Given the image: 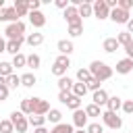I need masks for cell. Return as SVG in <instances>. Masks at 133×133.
Listing matches in <instances>:
<instances>
[{
    "label": "cell",
    "instance_id": "47",
    "mask_svg": "<svg viewBox=\"0 0 133 133\" xmlns=\"http://www.w3.org/2000/svg\"><path fill=\"white\" fill-rule=\"evenodd\" d=\"M125 52H127V58L133 60V42H129V44L125 46Z\"/></svg>",
    "mask_w": 133,
    "mask_h": 133
},
{
    "label": "cell",
    "instance_id": "53",
    "mask_svg": "<svg viewBox=\"0 0 133 133\" xmlns=\"http://www.w3.org/2000/svg\"><path fill=\"white\" fill-rule=\"evenodd\" d=\"M4 6H6V4H4V0H0V8H4Z\"/></svg>",
    "mask_w": 133,
    "mask_h": 133
},
{
    "label": "cell",
    "instance_id": "20",
    "mask_svg": "<svg viewBox=\"0 0 133 133\" xmlns=\"http://www.w3.org/2000/svg\"><path fill=\"white\" fill-rule=\"evenodd\" d=\"M77 10H79V17H81V21L83 19H87V17H94V10H91V2H83V4H79L77 6Z\"/></svg>",
    "mask_w": 133,
    "mask_h": 133
},
{
    "label": "cell",
    "instance_id": "9",
    "mask_svg": "<svg viewBox=\"0 0 133 133\" xmlns=\"http://www.w3.org/2000/svg\"><path fill=\"white\" fill-rule=\"evenodd\" d=\"M48 112H50V102L48 100H42V98H33V114L46 116Z\"/></svg>",
    "mask_w": 133,
    "mask_h": 133
},
{
    "label": "cell",
    "instance_id": "7",
    "mask_svg": "<svg viewBox=\"0 0 133 133\" xmlns=\"http://www.w3.org/2000/svg\"><path fill=\"white\" fill-rule=\"evenodd\" d=\"M17 21H21L19 19V15H17V10L12 8V6H4V8H0V23H17Z\"/></svg>",
    "mask_w": 133,
    "mask_h": 133
},
{
    "label": "cell",
    "instance_id": "45",
    "mask_svg": "<svg viewBox=\"0 0 133 133\" xmlns=\"http://www.w3.org/2000/svg\"><path fill=\"white\" fill-rule=\"evenodd\" d=\"M69 96H71V91H58V102H62V104H66V100H69Z\"/></svg>",
    "mask_w": 133,
    "mask_h": 133
},
{
    "label": "cell",
    "instance_id": "25",
    "mask_svg": "<svg viewBox=\"0 0 133 133\" xmlns=\"http://www.w3.org/2000/svg\"><path fill=\"white\" fill-rule=\"evenodd\" d=\"M39 66H42V58H39L37 54H33V52H31V54L27 56V69L35 71V69H39Z\"/></svg>",
    "mask_w": 133,
    "mask_h": 133
},
{
    "label": "cell",
    "instance_id": "13",
    "mask_svg": "<svg viewBox=\"0 0 133 133\" xmlns=\"http://www.w3.org/2000/svg\"><path fill=\"white\" fill-rule=\"evenodd\" d=\"M56 48H58V52H60L62 56H71V54L75 52V46H73L71 39H58Z\"/></svg>",
    "mask_w": 133,
    "mask_h": 133
},
{
    "label": "cell",
    "instance_id": "19",
    "mask_svg": "<svg viewBox=\"0 0 133 133\" xmlns=\"http://www.w3.org/2000/svg\"><path fill=\"white\" fill-rule=\"evenodd\" d=\"M12 8L17 10L19 19H21V17H27V15H29V6H27V0H15Z\"/></svg>",
    "mask_w": 133,
    "mask_h": 133
},
{
    "label": "cell",
    "instance_id": "3",
    "mask_svg": "<svg viewBox=\"0 0 133 133\" xmlns=\"http://www.w3.org/2000/svg\"><path fill=\"white\" fill-rule=\"evenodd\" d=\"M10 123L15 125V131L17 133H27V129H29V118L21 110H12L10 112Z\"/></svg>",
    "mask_w": 133,
    "mask_h": 133
},
{
    "label": "cell",
    "instance_id": "36",
    "mask_svg": "<svg viewBox=\"0 0 133 133\" xmlns=\"http://www.w3.org/2000/svg\"><path fill=\"white\" fill-rule=\"evenodd\" d=\"M0 133H15V125L10 118H0Z\"/></svg>",
    "mask_w": 133,
    "mask_h": 133
},
{
    "label": "cell",
    "instance_id": "51",
    "mask_svg": "<svg viewBox=\"0 0 133 133\" xmlns=\"http://www.w3.org/2000/svg\"><path fill=\"white\" fill-rule=\"evenodd\" d=\"M0 85H6V79L4 77H0Z\"/></svg>",
    "mask_w": 133,
    "mask_h": 133
},
{
    "label": "cell",
    "instance_id": "31",
    "mask_svg": "<svg viewBox=\"0 0 133 133\" xmlns=\"http://www.w3.org/2000/svg\"><path fill=\"white\" fill-rule=\"evenodd\" d=\"M10 64H12V69L17 66V69H21V66H27V56L25 54H17V56H12V60H10Z\"/></svg>",
    "mask_w": 133,
    "mask_h": 133
},
{
    "label": "cell",
    "instance_id": "22",
    "mask_svg": "<svg viewBox=\"0 0 133 133\" xmlns=\"http://www.w3.org/2000/svg\"><path fill=\"white\" fill-rule=\"evenodd\" d=\"M50 133H75V127L71 123H58L50 129Z\"/></svg>",
    "mask_w": 133,
    "mask_h": 133
},
{
    "label": "cell",
    "instance_id": "49",
    "mask_svg": "<svg viewBox=\"0 0 133 133\" xmlns=\"http://www.w3.org/2000/svg\"><path fill=\"white\" fill-rule=\"evenodd\" d=\"M127 33L133 35V19H129V23H127Z\"/></svg>",
    "mask_w": 133,
    "mask_h": 133
},
{
    "label": "cell",
    "instance_id": "44",
    "mask_svg": "<svg viewBox=\"0 0 133 133\" xmlns=\"http://www.w3.org/2000/svg\"><path fill=\"white\" fill-rule=\"evenodd\" d=\"M27 6H29V12H31V10H39L42 2H39V0H27Z\"/></svg>",
    "mask_w": 133,
    "mask_h": 133
},
{
    "label": "cell",
    "instance_id": "5",
    "mask_svg": "<svg viewBox=\"0 0 133 133\" xmlns=\"http://www.w3.org/2000/svg\"><path fill=\"white\" fill-rule=\"evenodd\" d=\"M91 10H94V17L100 19V21H106V19L110 17V8L106 6L104 0H96V2L91 4Z\"/></svg>",
    "mask_w": 133,
    "mask_h": 133
},
{
    "label": "cell",
    "instance_id": "16",
    "mask_svg": "<svg viewBox=\"0 0 133 133\" xmlns=\"http://www.w3.org/2000/svg\"><path fill=\"white\" fill-rule=\"evenodd\" d=\"M121 46H118V42H116V37H106L104 42H102V50L106 52V54H112V52H116Z\"/></svg>",
    "mask_w": 133,
    "mask_h": 133
},
{
    "label": "cell",
    "instance_id": "10",
    "mask_svg": "<svg viewBox=\"0 0 133 133\" xmlns=\"http://www.w3.org/2000/svg\"><path fill=\"white\" fill-rule=\"evenodd\" d=\"M87 121H89V118H87L85 110H83V108H79V110H75V112H73V123H71V125H73V127H77V129H85V127H87Z\"/></svg>",
    "mask_w": 133,
    "mask_h": 133
},
{
    "label": "cell",
    "instance_id": "17",
    "mask_svg": "<svg viewBox=\"0 0 133 133\" xmlns=\"http://www.w3.org/2000/svg\"><path fill=\"white\" fill-rule=\"evenodd\" d=\"M23 42H25V39H6V52L12 54V56H17V54L21 52Z\"/></svg>",
    "mask_w": 133,
    "mask_h": 133
},
{
    "label": "cell",
    "instance_id": "6",
    "mask_svg": "<svg viewBox=\"0 0 133 133\" xmlns=\"http://www.w3.org/2000/svg\"><path fill=\"white\" fill-rule=\"evenodd\" d=\"M112 23H116V25H127L129 23V19H131V15L127 12V10H123V8H112L110 10V17H108Z\"/></svg>",
    "mask_w": 133,
    "mask_h": 133
},
{
    "label": "cell",
    "instance_id": "34",
    "mask_svg": "<svg viewBox=\"0 0 133 133\" xmlns=\"http://www.w3.org/2000/svg\"><path fill=\"white\" fill-rule=\"evenodd\" d=\"M89 79H91V73H89L87 66H83V69L77 71V81H79V83H87Z\"/></svg>",
    "mask_w": 133,
    "mask_h": 133
},
{
    "label": "cell",
    "instance_id": "29",
    "mask_svg": "<svg viewBox=\"0 0 133 133\" xmlns=\"http://www.w3.org/2000/svg\"><path fill=\"white\" fill-rule=\"evenodd\" d=\"M19 85H21V75L12 73V75L6 77V87H8V89H17Z\"/></svg>",
    "mask_w": 133,
    "mask_h": 133
},
{
    "label": "cell",
    "instance_id": "32",
    "mask_svg": "<svg viewBox=\"0 0 133 133\" xmlns=\"http://www.w3.org/2000/svg\"><path fill=\"white\" fill-rule=\"evenodd\" d=\"M15 73V69H12V64L10 62H6V60H0V77H8V75H12Z\"/></svg>",
    "mask_w": 133,
    "mask_h": 133
},
{
    "label": "cell",
    "instance_id": "38",
    "mask_svg": "<svg viewBox=\"0 0 133 133\" xmlns=\"http://www.w3.org/2000/svg\"><path fill=\"white\" fill-rule=\"evenodd\" d=\"M54 64H58V66H62V69H71V58L69 56H62V54H58L56 56V60H54Z\"/></svg>",
    "mask_w": 133,
    "mask_h": 133
},
{
    "label": "cell",
    "instance_id": "37",
    "mask_svg": "<svg viewBox=\"0 0 133 133\" xmlns=\"http://www.w3.org/2000/svg\"><path fill=\"white\" fill-rule=\"evenodd\" d=\"M69 35H71V37H79V35H83V23L69 25Z\"/></svg>",
    "mask_w": 133,
    "mask_h": 133
},
{
    "label": "cell",
    "instance_id": "41",
    "mask_svg": "<svg viewBox=\"0 0 133 133\" xmlns=\"http://www.w3.org/2000/svg\"><path fill=\"white\" fill-rule=\"evenodd\" d=\"M121 110H123L125 114H133V100H123Z\"/></svg>",
    "mask_w": 133,
    "mask_h": 133
},
{
    "label": "cell",
    "instance_id": "12",
    "mask_svg": "<svg viewBox=\"0 0 133 133\" xmlns=\"http://www.w3.org/2000/svg\"><path fill=\"white\" fill-rule=\"evenodd\" d=\"M114 69H116V73H118V75H129V73L133 71V60L125 56V58H121V60L116 62V66H114Z\"/></svg>",
    "mask_w": 133,
    "mask_h": 133
},
{
    "label": "cell",
    "instance_id": "50",
    "mask_svg": "<svg viewBox=\"0 0 133 133\" xmlns=\"http://www.w3.org/2000/svg\"><path fill=\"white\" fill-rule=\"evenodd\" d=\"M33 133H50L46 127H37V129H33Z\"/></svg>",
    "mask_w": 133,
    "mask_h": 133
},
{
    "label": "cell",
    "instance_id": "27",
    "mask_svg": "<svg viewBox=\"0 0 133 133\" xmlns=\"http://www.w3.org/2000/svg\"><path fill=\"white\" fill-rule=\"evenodd\" d=\"M71 94L83 100V96L87 94V85H85V83H79V81H77V83H73V89H71Z\"/></svg>",
    "mask_w": 133,
    "mask_h": 133
},
{
    "label": "cell",
    "instance_id": "46",
    "mask_svg": "<svg viewBox=\"0 0 133 133\" xmlns=\"http://www.w3.org/2000/svg\"><path fill=\"white\" fill-rule=\"evenodd\" d=\"M54 4H56V8H60V10H64V8H69V0H56Z\"/></svg>",
    "mask_w": 133,
    "mask_h": 133
},
{
    "label": "cell",
    "instance_id": "35",
    "mask_svg": "<svg viewBox=\"0 0 133 133\" xmlns=\"http://www.w3.org/2000/svg\"><path fill=\"white\" fill-rule=\"evenodd\" d=\"M66 108H71L73 112H75V110H79V108H81V98H77V96H73V94H71V96H69V100H66Z\"/></svg>",
    "mask_w": 133,
    "mask_h": 133
},
{
    "label": "cell",
    "instance_id": "39",
    "mask_svg": "<svg viewBox=\"0 0 133 133\" xmlns=\"http://www.w3.org/2000/svg\"><path fill=\"white\" fill-rule=\"evenodd\" d=\"M85 131L87 133H104V125L102 123H87Z\"/></svg>",
    "mask_w": 133,
    "mask_h": 133
},
{
    "label": "cell",
    "instance_id": "8",
    "mask_svg": "<svg viewBox=\"0 0 133 133\" xmlns=\"http://www.w3.org/2000/svg\"><path fill=\"white\" fill-rule=\"evenodd\" d=\"M62 17H64L66 25H77V23H83V21H81V17H79V10H77L75 6H71V4H69V8H64V10H62Z\"/></svg>",
    "mask_w": 133,
    "mask_h": 133
},
{
    "label": "cell",
    "instance_id": "48",
    "mask_svg": "<svg viewBox=\"0 0 133 133\" xmlns=\"http://www.w3.org/2000/svg\"><path fill=\"white\" fill-rule=\"evenodd\" d=\"M0 52H6V39L0 35Z\"/></svg>",
    "mask_w": 133,
    "mask_h": 133
},
{
    "label": "cell",
    "instance_id": "33",
    "mask_svg": "<svg viewBox=\"0 0 133 133\" xmlns=\"http://www.w3.org/2000/svg\"><path fill=\"white\" fill-rule=\"evenodd\" d=\"M116 42H118V46H127L129 42H133V35L131 33H127V31H121V33H116Z\"/></svg>",
    "mask_w": 133,
    "mask_h": 133
},
{
    "label": "cell",
    "instance_id": "24",
    "mask_svg": "<svg viewBox=\"0 0 133 133\" xmlns=\"http://www.w3.org/2000/svg\"><path fill=\"white\" fill-rule=\"evenodd\" d=\"M46 121H50L52 125H58V123L62 121V112H60L58 108H50V112L46 114Z\"/></svg>",
    "mask_w": 133,
    "mask_h": 133
},
{
    "label": "cell",
    "instance_id": "52",
    "mask_svg": "<svg viewBox=\"0 0 133 133\" xmlns=\"http://www.w3.org/2000/svg\"><path fill=\"white\" fill-rule=\"evenodd\" d=\"M75 133H87L85 129H75Z\"/></svg>",
    "mask_w": 133,
    "mask_h": 133
},
{
    "label": "cell",
    "instance_id": "43",
    "mask_svg": "<svg viewBox=\"0 0 133 133\" xmlns=\"http://www.w3.org/2000/svg\"><path fill=\"white\" fill-rule=\"evenodd\" d=\"M8 94H10V89L6 85H0V102H6L8 100Z\"/></svg>",
    "mask_w": 133,
    "mask_h": 133
},
{
    "label": "cell",
    "instance_id": "11",
    "mask_svg": "<svg viewBox=\"0 0 133 133\" xmlns=\"http://www.w3.org/2000/svg\"><path fill=\"white\" fill-rule=\"evenodd\" d=\"M27 17H29V23H31L35 29H42V27L46 25V15H44L42 10H31Z\"/></svg>",
    "mask_w": 133,
    "mask_h": 133
},
{
    "label": "cell",
    "instance_id": "42",
    "mask_svg": "<svg viewBox=\"0 0 133 133\" xmlns=\"http://www.w3.org/2000/svg\"><path fill=\"white\" fill-rule=\"evenodd\" d=\"M118 8H123V10H131V6H133V0H118V4H116Z\"/></svg>",
    "mask_w": 133,
    "mask_h": 133
},
{
    "label": "cell",
    "instance_id": "26",
    "mask_svg": "<svg viewBox=\"0 0 133 133\" xmlns=\"http://www.w3.org/2000/svg\"><path fill=\"white\" fill-rule=\"evenodd\" d=\"M73 83H75V81L64 75V77L58 79V89H60V91H71V89H73Z\"/></svg>",
    "mask_w": 133,
    "mask_h": 133
},
{
    "label": "cell",
    "instance_id": "15",
    "mask_svg": "<svg viewBox=\"0 0 133 133\" xmlns=\"http://www.w3.org/2000/svg\"><path fill=\"white\" fill-rule=\"evenodd\" d=\"M25 42H27L31 48H35V46H42V44H44V33H39V31L27 33V35H25Z\"/></svg>",
    "mask_w": 133,
    "mask_h": 133
},
{
    "label": "cell",
    "instance_id": "21",
    "mask_svg": "<svg viewBox=\"0 0 133 133\" xmlns=\"http://www.w3.org/2000/svg\"><path fill=\"white\" fill-rule=\"evenodd\" d=\"M19 110H21L25 116H31V114H33V98H23Z\"/></svg>",
    "mask_w": 133,
    "mask_h": 133
},
{
    "label": "cell",
    "instance_id": "14",
    "mask_svg": "<svg viewBox=\"0 0 133 133\" xmlns=\"http://www.w3.org/2000/svg\"><path fill=\"white\" fill-rule=\"evenodd\" d=\"M106 102H108V91L106 89H98V91L91 94V104L102 108V106H106Z\"/></svg>",
    "mask_w": 133,
    "mask_h": 133
},
{
    "label": "cell",
    "instance_id": "2",
    "mask_svg": "<svg viewBox=\"0 0 133 133\" xmlns=\"http://www.w3.org/2000/svg\"><path fill=\"white\" fill-rule=\"evenodd\" d=\"M4 35L6 39H25V23L23 21H17V23H8L4 27Z\"/></svg>",
    "mask_w": 133,
    "mask_h": 133
},
{
    "label": "cell",
    "instance_id": "4",
    "mask_svg": "<svg viewBox=\"0 0 133 133\" xmlns=\"http://www.w3.org/2000/svg\"><path fill=\"white\" fill-rule=\"evenodd\" d=\"M102 125H106L108 129H121L123 127V118L116 114V112H110V110H104L102 112Z\"/></svg>",
    "mask_w": 133,
    "mask_h": 133
},
{
    "label": "cell",
    "instance_id": "40",
    "mask_svg": "<svg viewBox=\"0 0 133 133\" xmlns=\"http://www.w3.org/2000/svg\"><path fill=\"white\" fill-rule=\"evenodd\" d=\"M85 85H87V91H91V94H94V91H98V89H102V83H100L98 79H94V77H91Z\"/></svg>",
    "mask_w": 133,
    "mask_h": 133
},
{
    "label": "cell",
    "instance_id": "1",
    "mask_svg": "<svg viewBox=\"0 0 133 133\" xmlns=\"http://www.w3.org/2000/svg\"><path fill=\"white\" fill-rule=\"evenodd\" d=\"M89 73H91V77L94 79H98L100 83H104V81H108L112 75H114V69L112 66H108L104 60H91L89 62Z\"/></svg>",
    "mask_w": 133,
    "mask_h": 133
},
{
    "label": "cell",
    "instance_id": "23",
    "mask_svg": "<svg viewBox=\"0 0 133 133\" xmlns=\"http://www.w3.org/2000/svg\"><path fill=\"white\" fill-rule=\"evenodd\" d=\"M35 83H37L35 73H23V75H21V85H23V87H33Z\"/></svg>",
    "mask_w": 133,
    "mask_h": 133
},
{
    "label": "cell",
    "instance_id": "28",
    "mask_svg": "<svg viewBox=\"0 0 133 133\" xmlns=\"http://www.w3.org/2000/svg\"><path fill=\"white\" fill-rule=\"evenodd\" d=\"M83 110H85L87 118H96V116H102V108H100V106H96V104H87Z\"/></svg>",
    "mask_w": 133,
    "mask_h": 133
},
{
    "label": "cell",
    "instance_id": "30",
    "mask_svg": "<svg viewBox=\"0 0 133 133\" xmlns=\"http://www.w3.org/2000/svg\"><path fill=\"white\" fill-rule=\"evenodd\" d=\"M27 118H29V125H31L33 129H37V127H46V116L31 114V116H27Z\"/></svg>",
    "mask_w": 133,
    "mask_h": 133
},
{
    "label": "cell",
    "instance_id": "18",
    "mask_svg": "<svg viewBox=\"0 0 133 133\" xmlns=\"http://www.w3.org/2000/svg\"><path fill=\"white\" fill-rule=\"evenodd\" d=\"M121 106H123V98H118V96H108L106 110H110V112H118Z\"/></svg>",
    "mask_w": 133,
    "mask_h": 133
}]
</instances>
